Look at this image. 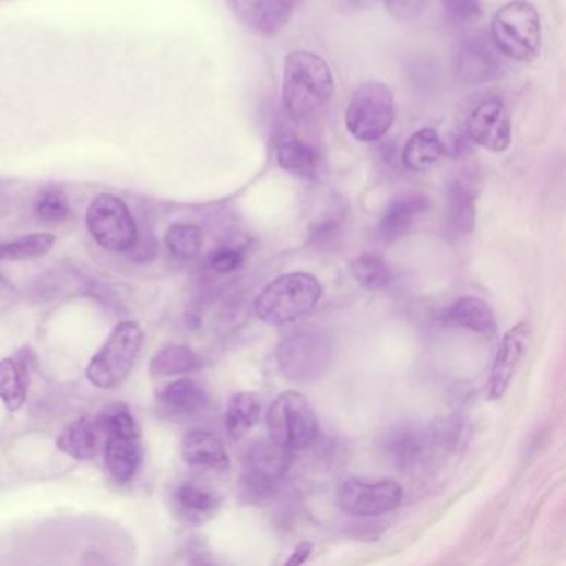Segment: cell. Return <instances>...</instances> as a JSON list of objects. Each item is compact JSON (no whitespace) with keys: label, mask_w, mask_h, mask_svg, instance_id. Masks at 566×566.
Wrapping results in <instances>:
<instances>
[{"label":"cell","mask_w":566,"mask_h":566,"mask_svg":"<svg viewBox=\"0 0 566 566\" xmlns=\"http://www.w3.org/2000/svg\"><path fill=\"white\" fill-rule=\"evenodd\" d=\"M60 452L76 460H91L97 456L98 431L89 421H76L63 428L57 439Z\"/></svg>","instance_id":"obj_23"},{"label":"cell","mask_w":566,"mask_h":566,"mask_svg":"<svg viewBox=\"0 0 566 566\" xmlns=\"http://www.w3.org/2000/svg\"><path fill=\"white\" fill-rule=\"evenodd\" d=\"M444 319L449 325L460 326V328L479 332V334H494L497 331V319H495L494 311L485 300L479 299V297H460L447 309Z\"/></svg>","instance_id":"obj_19"},{"label":"cell","mask_w":566,"mask_h":566,"mask_svg":"<svg viewBox=\"0 0 566 566\" xmlns=\"http://www.w3.org/2000/svg\"><path fill=\"white\" fill-rule=\"evenodd\" d=\"M321 296V283L313 274H284L258 294L256 315L267 325H287L315 309Z\"/></svg>","instance_id":"obj_2"},{"label":"cell","mask_w":566,"mask_h":566,"mask_svg":"<svg viewBox=\"0 0 566 566\" xmlns=\"http://www.w3.org/2000/svg\"><path fill=\"white\" fill-rule=\"evenodd\" d=\"M428 200L422 193H409L398 198L387 208L377 226V238L390 245L408 235L409 229L417 222V217L427 211Z\"/></svg>","instance_id":"obj_17"},{"label":"cell","mask_w":566,"mask_h":566,"mask_svg":"<svg viewBox=\"0 0 566 566\" xmlns=\"http://www.w3.org/2000/svg\"><path fill=\"white\" fill-rule=\"evenodd\" d=\"M160 402L173 411L193 412L203 408L207 394L194 380L180 379L163 387L160 392Z\"/></svg>","instance_id":"obj_27"},{"label":"cell","mask_w":566,"mask_h":566,"mask_svg":"<svg viewBox=\"0 0 566 566\" xmlns=\"http://www.w3.org/2000/svg\"><path fill=\"white\" fill-rule=\"evenodd\" d=\"M276 160L284 172L303 180H315L321 169V156L308 143L290 139L280 143Z\"/></svg>","instance_id":"obj_21"},{"label":"cell","mask_w":566,"mask_h":566,"mask_svg":"<svg viewBox=\"0 0 566 566\" xmlns=\"http://www.w3.org/2000/svg\"><path fill=\"white\" fill-rule=\"evenodd\" d=\"M166 248L180 259H193L203 248V232L194 225H173L165 236Z\"/></svg>","instance_id":"obj_31"},{"label":"cell","mask_w":566,"mask_h":566,"mask_svg":"<svg viewBox=\"0 0 566 566\" xmlns=\"http://www.w3.org/2000/svg\"><path fill=\"white\" fill-rule=\"evenodd\" d=\"M143 449L140 435H108L105 462L111 479L120 485L130 484L142 467Z\"/></svg>","instance_id":"obj_16"},{"label":"cell","mask_w":566,"mask_h":566,"mask_svg":"<svg viewBox=\"0 0 566 566\" xmlns=\"http://www.w3.org/2000/svg\"><path fill=\"white\" fill-rule=\"evenodd\" d=\"M313 545L311 543H299V545L294 549L293 555L287 559V565H300V563L306 562L311 555Z\"/></svg>","instance_id":"obj_37"},{"label":"cell","mask_w":566,"mask_h":566,"mask_svg":"<svg viewBox=\"0 0 566 566\" xmlns=\"http://www.w3.org/2000/svg\"><path fill=\"white\" fill-rule=\"evenodd\" d=\"M261 417V401L252 392H238L226 405V431L233 439H241Z\"/></svg>","instance_id":"obj_24"},{"label":"cell","mask_w":566,"mask_h":566,"mask_svg":"<svg viewBox=\"0 0 566 566\" xmlns=\"http://www.w3.org/2000/svg\"><path fill=\"white\" fill-rule=\"evenodd\" d=\"M350 2H353L356 8H367L374 0H350Z\"/></svg>","instance_id":"obj_38"},{"label":"cell","mask_w":566,"mask_h":566,"mask_svg":"<svg viewBox=\"0 0 566 566\" xmlns=\"http://www.w3.org/2000/svg\"><path fill=\"white\" fill-rule=\"evenodd\" d=\"M243 263V255L238 249L225 248L211 256L210 264L216 273H232Z\"/></svg>","instance_id":"obj_36"},{"label":"cell","mask_w":566,"mask_h":566,"mask_svg":"<svg viewBox=\"0 0 566 566\" xmlns=\"http://www.w3.org/2000/svg\"><path fill=\"white\" fill-rule=\"evenodd\" d=\"M334 95V76L328 62L308 50L291 52L284 60V107L296 120L325 107Z\"/></svg>","instance_id":"obj_1"},{"label":"cell","mask_w":566,"mask_h":566,"mask_svg":"<svg viewBox=\"0 0 566 566\" xmlns=\"http://www.w3.org/2000/svg\"><path fill=\"white\" fill-rule=\"evenodd\" d=\"M57 238L50 233H34L15 241L0 243V261H25L46 256L56 245Z\"/></svg>","instance_id":"obj_29"},{"label":"cell","mask_w":566,"mask_h":566,"mask_svg":"<svg viewBox=\"0 0 566 566\" xmlns=\"http://www.w3.org/2000/svg\"><path fill=\"white\" fill-rule=\"evenodd\" d=\"M98 434L107 435H140L135 418L128 411L127 405H110L101 417L95 421Z\"/></svg>","instance_id":"obj_32"},{"label":"cell","mask_w":566,"mask_h":566,"mask_svg":"<svg viewBox=\"0 0 566 566\" xmlns=\"http://www.w3.org/2000/svg\"><path fill=\"white\" fill-rule=\"evenodd\" d=\"M382 4L398 21H412L425 11L427 0H382Z\"/></svg>","instance_id":"obj_35"},{"label":"cell","mask_w":566,"mask_h":566,"mask_svg":"<svg viewBox=\"0 0 566 566\" xmlns=\"http://www.w3.org/2000/svg\"><path fill=\"white\" fill-rule=\"evenodd\" d=\"M447 216H449V225L459 235H469L475 228V197L462 181H456L450 187Z\"/></svg>","instance_id":"obj_26"},{"label":"cell","mask_w":566,"mask_h":566,"mask_svg":"<svg viewBox=\"0 0 566 566\" xmlns=\"http://www.w3.org/2000/svg\"><path fill=\"white\" fill-rule=\"evenodd\" d=\"M291 460L293 450L274 440L252 447L246 459V481L249 487L258 494H267L283 481L290 470Z\"/></svg>","instance_id":"obj_13"},{"label":"cell","mask_w":566,"mask_h":566,"mask_svg":"<svg viewBox=\"0 0 566 566\" xmlns=\"http://www.w3.org/2000/svg\"><path fill=\"white\" fill-rule=\"evenodd\" d=\"M268 431L271 440L287 449H306L318 437V415L308 399L296 390H287L271 402Z\"/></svg>","instance_id":"obj_7"},{"label":"cell","mask_w":566,"mask_h":566,"mask_svg":"<svg viewBox=\"0 0 566 566\" xmlns=\"http://www.w3.org/2000/svg\"><path fill=\"white\" fill-rule=\"evenodd\" d=\"M467 132L470 140L488 152L504 153L511 143L510 114L498 98L482 102L470 114Z\"/></svg>","instance_id":"obj_11"},{"label":"cell","mask_w":566,"mask_h":566,"mask_svg":"<svg viewBox=\"0 0 566 566\" xmlns=\"http://www.w3.org/2000/svg\"><path fill=\"white\" fill-rule=\"evenodd\" d=\"M529 338L530 326L527 322H518L502 339L494 366H492L491 377H488L487 394H485L488 401L504 398L518 366L526 357Z\"/></svg>","instance_id":"obj_14"},{"label":"cell","mask_w":566,"mask_h":566,"mask_svg":"<svg viewBox=\"0 0 566 566\" xmlns=\"http://www.w3.org/2000/svg\"><path fill=\"white\" fill-rule=\"evenodd\" d=\"M35 213L46 223H62L70 217L69 201L66 194L56 188H47L35 201Z\"/></svg>","instance_id":"obj_33"},{"label":"cell","mask_w":566,"mask_h":566,"mask_svg":"<svg viewBox=\"0 0 566 566\" xmlns=\"http://www.w3.org/2000/svg\"><path fill=\"white\" fill-rule=\"evenodd\" d=\"M142 345V328L137 322H120L86 367V377L101 389L120 386L132 373Z\"/></svg>","instance_id":"obj_4"},{"label":"cell","mask_w":566,"mask_h":566,"mask_svg":"<svg viewBox=\"0 0 566 566\" xmlns=\"http://www.w3.org/2000/svg\"><path fill=\"white\" fill-rule=\"evenodd\" d=\"M447 17L456 24H470L481 17V0H443Z\"/></svg>","instance_id":"obj_34"},{"label":"cell","mask_w":566,"mask_h":566,"mask_svg":"<svg viewBox=\"0 0 566 566\" xmlns=\"http://www.w3.org/2000/svg\"><path fill=\"white\" fill-rule=\"evenodd\" d=\"M338 502L341 510L353 517H379L401 505L402 488L394 481H350L339 488Z\"/></svg>","instance_id":"obj_9"},{"label":"cell","mask_w":566,"mask_h":566,"mask_svg":"<svg viewBox=\"0 0 566 566\" xmlns=\"http://www.w3.org/2000/svg\"><path fill=\"white\" fill-rule=\"evenodd\" d=\"M181 456L185 462L203 469L226 470L229 457L216 435L204 428H193L185 435L181 443Z\"/></svg>","instance_id":"obj_18"},{"label":"cell","mask_w":566,"mask_h":566,"mask_svg":"<svg viewBox=\"0 0 566 566\" xmlns=\"http://www.w3.org/2000/svg\"><path fill=\"white\" fill-rule=\"evenodd\" d=\"M201 361L190 347L169 344L162 347L150 363V373L155 377L180 376L200 369Z\"/></svg>","instance_id":"obj_25"},{"label":"cell","mask_w":566,"mask_h":566,"mask_svg":"<svg viewBox=\"0 0 566 566\" xmlns=\"http://www.w3.org/2000/svg\"><path fill=\"white\" fill-rule=\"evenodd\" d=\"M236 21L259 37L280 34L294 12V0H226Z\"/></svg>","instance_id":"obj_12"},{"label":"cell","mask_w":566,"mask_h":566,"mask_svg":"<svg viewBox=\"0 0 566 566\" xmlns=\"http://www.w3.org/2000/svg\"><path fill=\"white\" fill-rule=\"evenodd\" d=\"M354 278L359 281L364 290H386L392 281V273L386 261L379 255L366 252L361 255L353 263Z\"/></svg>","instance_id":"obj_30"},{"label":"cell","mask_w":566,"mask_h":566,"mask_svg":"<svg viewBox=\"0 0 566 566\" xmlns=\"http://www.w3.org/2000/svg\"><path fill=\"white\" fill-rule=\"evenodd\" d=\"M491 38L502 56L517 62H532L542 50V22L527 0H511L495 12Z\"/></svg>","instance_id":"obj_3"},{"label":"cell","mask_w":566,"mask_h":566,"mask_svg":"<svg viewBox=\"0 0 566 566\" xmlns=\"http://www.w3.org/2000/svg\"><path fill=\"white\" fill-rule=\"evenodd\" d=\"M431 450V434L421 425H398L380 439V452L387 462L398 470L415 469L427 459Z\"/></svg>","instance_id":"obj_15"},{"label":"cell","mask_w":566,"mask_h":566,"mask_svg":"<svg viewBox=\"0 0 566 566\" xmlns=\"http://www.w3.org/2000/svg\"><path fill=\"white\" fill-rule=\"evenodd\" d=\"M444 155H446V146L439 133L432 128H422L405 143L402 162L411 172H427L435 165H439Z\"/></svg>","instance_id":"obj_20"},{"label":"cell","mask_w":566,"mask_h":566,"mask_svg":"<svg viewBox=\"0 0 566 566\" xmlns=\"http://www.w3.org/2000/svg\"><path fill=\"white\" fill-rule=\"evenodd\" d=\"M331 342L318 329H299L278 345L276 361L281 373L294 382H313L325 376L331 363Z\"/></svg>","instance_id":"obj_6"},{"label":"cell","mask_w":566,"mask_h":566,"mask_svg":"<svg viewBox=\"0 0 566 566\" xmlns=\"http://www.w3.org/2000/svg\"><path fill=\"white\" fill-rule=\"evenodd\" d=\"M92 238L108 251H128L139 238L135 220L125 201L114 194H98L86 210Z\"/></svg>","instance_id":"obj_8"},{"label":"cell","mask_w":566,"mask_h":566,"mask_svg":"<svg viewBox=\"0 0 566 566\" xmlns=\"http://www.w3.org/2000/svg\"><path fill=\"white\" fill-rule=\"evenodd\" d=\"M175 504L188 523L200 526L216 514L220 498L201 485L184 484L175 492Z\"/></svg>","instance_id":"obj_22"},{"label":"cell","mask_w":566,"mask_h":566,"mask_svg":"<svg viewBox=\"0 0 566 566\" xmlns=\"http://www.w3.org/2000/svg\"><path fill=\"white\" fill-rule=\"evenodd\" d=\"M25 370L14 359L0 361V399L11 412L19 411L27 399Z\"/></svg>","instance_id":"obj_28"},{"label":"cell","mask_w":566,"mask_h":566,"mask_svg":"<svg viewBox=\"0 0 566 566\" xmlns=\"http://www.w3.org/2000/svg\"><path fill=\"white\" fill-rule=\"evenodd\" d=\"M394 95L382 82L361 83L347 105L345 127L359 142L370 143L382 139L394 123Z\"/></svg>","instance_id":"obj_5"},{"label":"cell","mask_w":566,"mask_h":566,"mask_svg":"<svg viewBox=\"0 0 566 566\" xmlns=\"http://www.w3.org/2000/svg\"><path fill=\"white\" fill-rule=\"evenodd\" d=\"M505 63L494 40L473 32L459 40L456 52L457 75L467 83H485L500 79Z\"/></svg>","instance_id":"obj_10"}]
</instances>
